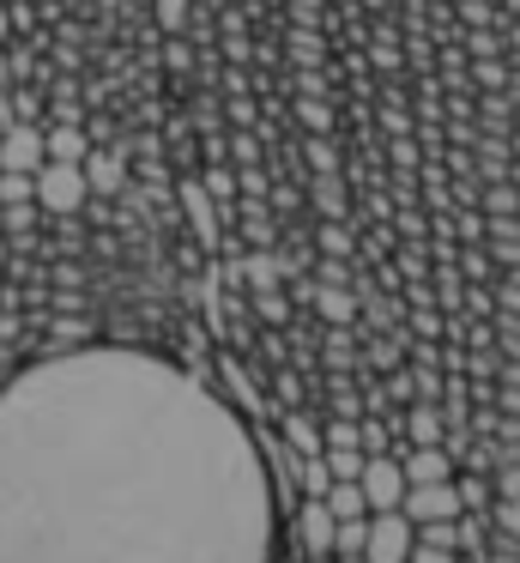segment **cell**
Returning a JSON list of instances; mask_svg holds the SVG:
<instances>
[{
	"label": "cell",
	"instance_id": "1",
	"mask_svg": "<svg viewBox=\"0 0 520 563\" xmlns=\"http://www.w3.org/2000/svg\"><path fill=\"white\" fill-rule=\"evenodd\" d=\"M85 200H91V188H85V170L67 158H48L43 170H36V207L48 212V219H67V212H85Z\"/></svg>",
	"mask_w": 520,
	"mask_h": 563
},
{
	"label": "cell",
	"instance_id": "2",
	"mask_svg": "<svg viewBox=\"0 0 520 563\" xmlns=\"http://www.w3.org/2000/svg\"><path fill=\"white\" fill-rule=\"evenodd\" d=\"M411 539H418V527H411L406 509H369L363 558H369V563H406L411 558Z\"/></svg>",
	"mask_w": 520,
	"mask_h": 563
},
{
	"label": "cell",
	"instance_id": "3",
	"mask_svg": "<svg viewBox=\"0 0 520 563\" xmlns=\"http://www.w3.org/2000/svg\"><path fill=\"white\" fill-rule=\"evenodd\" d=\"M357 485H363V503H369V509H399V497H406V466H399V454L394 449L369 454Z\"/></svg>",
	"mask_w": 520,
	"mask_h": 563
},
{
	"label": "cell",
	"instance_id": "4",
	"mask_svg": "<svg viewBox=\"0 0 520 563\" xmlns=\"http://www.w3.org/2000/svg\"><path fill=\"white\" fill-rule=\"evenodd\" d=\"M181 212H188V224H193V236H200V249H224V219H218V200L206 195V183L200 176H181Z\"/></svg>",
	"mask_w": 520,
	"mask_h": 563
},
{
	"label": "cell",
	"instance_id": "5",
	"mask_svg": "<svg viewBox=\"0 0 520 563\" xmlns=\"http://www.w3.org/2000/svg\"><path fill=\"white\" fill-rule=\"evenodd\" d=\"M333 527H339V515L327 509V497L297 503V551L302 558H333Z\"/></svg>",
	"mask_w": 520,
	"mask_h": 563
},
{
	"label": "cell",
	"instance_id": "6",
	"mask_svg": "<svg viewBox=\"0 0 520 563\" xmlns=\"http://www.w3.org/2000/svg\"><path fill=\"white\" fill-rule=\"evenodd\" d=\"M399 509L411 515V527H418V521H454V515H460V490H454V478H435V485H406Z\"/></svg>",
	"mask_w": 520,
	"mask_h": 563
},
{
	"label": "cell",
	"instance_id": "7",
	"mask_svg": "<svg viewBox=\"0 0 520 563\" xmlns=\"http://www.w3.org/2000/svg\"><path fill=\"white\" fill-rule=\"evenodd\" d=\"M48 164V146H43V128L36 122H12L7 134H0V170H43Z\"/></svg>",
	"mask_w": 520,
	"mask_h": 563
},
{
	"label": "cell",
	"instance_id": "8",
	"mask_svg": "<svg viewBox=\"0 0 520 563\" xmlns=\"http://www.w3.org/2000/svg\"><path fill=\"white\" fill-rule=\"evenodd\" d=\"M79 170H85L91 200H109V195H121V188H128V152H121V146H91Z\"/></svg>",
	"mask_w": 520,
	"mask_h": 563
},
{
	"label": "cell",
	"instance_id": "9",
	"mask_svg": "<svg viewBox=\"0 0 520 563\" xmlns=\"http://www.w3.org/2000/svg\"><path fill=\"white\" fill-rule=\"evenodd\" d=\"M309 309L327 321V328H351V321H357V291H351V285H321L314 279Z\"/></svg>",
	"mask_w": 520,
	"mask_h": 563
},
{
	"label": "cell",
	"instance_id": "10",
	"mask_svg": "<svg viewBox=\"0 0 520 563\" xmlns=\"http://www.w3.org/2000/svg\"><path fill=\"white\" fill-rule=\"evenodd\" d=\"M48 158H67V164H85V152H91V134H85V122H60L43 134Z\"/></svg>",
	"mask_w": 520,
	"mask_h": 563
},
{
	"label": "cell",
	"instance_id": "11",
	"mask_svg": "<svg viewBox=\"0 0 520 563\" xmlns=\"http://www.w3.org/2000/svg\"><path fill=\"white\" fill-rule=\"evenodd\" d=\"M285 442H290V454H321V424H314L302 406H290L285 412Z\"/></svg>",
	"mask_w": 520,
	"mask_h": 563
},
{
	"label": "cell",
	"instance_id": "12",
	"mask_svg": "<svg viewBox=\"0 0 520 563\" xmlns=\"http://www.w3.org/2000/svg\"><path fill=\"white\" fill-rule=\"evenodd\" d=\"M248 303H254V316H261L266 328H290V297H285V285H266V291H248Z\"/></svg>",
	"mask_w": 520,
	"mask_h": 563
},
{
	"label": "cell",
	"instance_id": "13",
	"mask_svg": "<svg viewBox=\"0 0 520 563\" xmlns=\"http://www.w3.org/2000/svg\"><path fill=\"white\" fill-rule=\"evenodd\" d=\"M327 509H333L339 521H345V515H369L363 485H357V478H333V485H327Z\"/></svg>",
	"mask_w": 520,
	"mask_h": 563
},
{
	"label": "cell",
	"instance_id": "14",
	"mask_svg": "<svg viewBox=\"0 0 520 563\" xmlns=\"http://www.w3.org/2000/svg\"><path fill=\"white\" fill-rule=\"evenodd\" d=\"M333 473H327V454H297V490L302 497H327Z\"/></svg>",
	"mask_w": 520,
	"mask_h": 563
},
{
	"label": "cell",
	"instance_id": "15",
	"mask_svg": "<svg viewBox=\"0 0 520 563\" xmlns=\"http://www.w3.org/2000/svg\"><path fill=\"white\" fill-rule=\"evenodd\" d=\"M314 207H321V219H345V183H339V170H327V176H314Z\"/></svg>",
	"mask_w": 520,
	"mask_h": 563
},
{
	"label": "cell",
	"instance_id": "16",
	"mask_svg": "<svg viewBox=\"0 0 520 563\" xmlns=\"http://www.w3.org/2000/svg\"><path fill=\"white\" fill-rule=\"evenodd\" d=\"M454 490H460V509H490V503H496V485L484 473H460Z\"/></svg>",
	"mask_w": 520,
	"mask_h": 563
},
{
	"label": "cell",
	"instance_id": "17",
	"mask_svg": "<svg viewBox=\"0 0 520 563\" xmlns=\"http://www.w3.org/2000/svg\"><path fill=\"white\" fill-rule=\"evenodd\" d=\"M363 539H369V515H345V521L333 527V558L339 551H363Z\"/></svg>",
	"mask_w": 520,
	"mask_h": 563
},
{
	"label": "cell",
	"instance_id": "18",
	"mask_svg": "<svg viewBox=\"0 0 520 563\" xmlns=\"http://www.w3.org/2000/svg\"><path fill=\"white\" fill-rule=\"evenodd\" d=\"M321 449H363V442H357V418H327V424H321Z\"/></svg>",
	"mask_w": 520,
	"mask_h": 563
},
{
	"label": "cell",
	"instance_id": "19",
	"mask_svg": "<svg viewBox=\"0 0 520 563\" xmlns=\"http://www.w3.org/2000/svg\"><path fill=\"white\" fill-rule=\"evenodd\" d=\"M321 454H327V473H333V478H357L363 461H369L363 449H321Z\"/></svg>",
	"mask_w": 520,
	"mask_h": 563
},
{
	"label": "cell",
	"instance_id": "20",
	"mask_svg": "<svg viewBox=\"0 0 520 563\" xmlns=\"http://www.w3.org/2000/svg\"><path fill=\"white\" fill-rule=\"evenodd\" d=\"M490 527H496V533H515L520 539V497H496L490 503Z\"/></svg>",
	"mask_w": 520,
	"mask_h": 563
},
{
	"label": "cell",
	"instance_id": "21",
	"mask_svg": "<svg viewBox=\"0 0 520 563\" xmlns=\"http://www.w3.org/2000/svg\"><path fill=\"white\" fill-rule=\"evenodd\" d=\"M351 249H357V243H351V231H345L339 219H327V224H321V255H345V261H351Z\"/></svg>",
	"mask_w": 520,
	"mask_h": 563
},
{
	"label": "cell",
	"instance_id": "22",
	"mask_svg": "<svg viewBox=\"0 0 520 563\" xmlns=\"http://www.w3.org/2000/svg\"><path fill=\"white\" fill-rule=\"evenodd\" d=\"M273 394H278L285 412H290V406H302V376H297V369H273Z\"/></svg>",
	"mask_w": 520,
	"mask_h": 563
},
{
	"label": "cell",
	"instance_id": "23",
	"mask_svg": "<svg viewBox=\"0 0 520 563\" xmlns=\"http://www.w3.org/2000/svg\"><path fill=\"white\" fill-rule=\"evenodd\" d=\"M406 563H460L454 545H423V539H411V558Z\"/></svg>",
	"mask_w": 520,
	"mask_h": 563
},
{
	"label": "cell",
	"instance_id": "24",
	"mask_svg": "<svg viewBox=\"0 0 520 563\" xmlns=\"http://www.w3.org/2000/svg\"><path fill=\"white\" fill-rule=\"evenodd\" d=\"M314 279H321V285H351V267H345V255H327V261H314Z\"/></svg>",
	"mask_w": 520,
	"mask_h": 563
},
{
	"label": "cell",
	"instance_id": "25",
	"mask_svg": "<svg viewBox=\"0 0 520 563\" xmlns=\"http://www.w3.org/2000/svg\"><path fill=\"white\" fill-rule=\"evenodd\" d=\"M490 485H496V497H520V461H502L490 473Z\"/></svg>",
	"mask_w": 520,
	"mask_h": 563
},
{
	"label": "cell",
	"instance_id": "26",
	"mask_svg": "<svg viewBox=\"0 0 520 563\" xmlns=\"http://www.w3.org/2000/svg\"><path fill=\"white\" fill-rule=\"evenodd\" d=\"M302 110V128H314V134H327V128H333V110H327V103H314V98H302L297 103Z\"/></svg>",
	"mask_w": 520,
	"mask_h": 563
},
{
	"label": "cell",
	"instance_id": "27",
	"mask_svg": "<svg viewBox=\"0 0 520 563\" xmlns=\"http://www.w3.org/2000/svg\"><path fill=\"white\" fill-rule=\"evenodd\" d=\"M157 25L181 31V25H188V0H157Z\"/></svg>",
	"mask_w": 520,
	"mask_h": 563
},
{
	"label": "cell",
	"instance_id": "28",
	"mask_svg": "<svg viewBox=\"0 0 520 563\" xmlns=\"http://www.w3.org/2000/svg\"><path fill=\"white\" fill-rule=\"evenodd\" d=\"M418 539H423V545H454V521H418Z\"/></svg>",
	"mask_w": 520,
	"mask_h": 563
},
{
	"label": "cell",
	"instance_id": "29",
	"mask_svg": "<svg viewBox=\"0 0 520 563\" xmlns=\"http://www.w3.org/2000/svg\"><path fill=\"white\" fill-rule=\"evenodd\" d=\"M7 98H12V122H36V110H43L36 91H7Z\"/></svg>",
	"mask_w": 520,
	"mask_h": 563
},
{
	"label": "cell",
	"instance_id": "30",
	"mask_svg": "<svg viewBox=\"0 0 520 563\" xmlns=\"http://www.w3.org/2000/svg\"><path fill=\"white\" fill-rule=\"evenodd\" d=\"M309 164H314V176H327V170H339V158H333V146H327L321 134L309 140Z\"/></svg>",
	"mask_w": 520,
	"mask_h": 563
},
{
	"label": "cell",
	"instance_id": "31",
	"mask_svg": "<svg viewBox=\"0 0 520 563\" xmlns=\"http://www.w3.org/2000/svg\"><path fill=\"white\" fill-rule=\"evenodd\" d=\"M230 152H236V164H261V146H254V134L242 128L236 140H230Z\"/></svg>",
	"mask_w": 520,
	"mask_h": 563
},
{
	"label": "cell",
	"instance_id": "32",
	"mask_svg": "<svg viewBox=\"0 0 520 563\" xmlns=\"http://www.w3.org/2000/svg\"><path fill=\"white\" fill-rule=\"evenodd\" d=\"M55 279H60V291H73V285H79V261H60Z\"/></svg>",
	"mask_w": 520,
	"mask_h": 563
},
{
	"label": "cell",
	"instance_id": "33",
	"mask_svg": "<svg viewBox=\"0 0 520 563\" xmlns=\"http://www.w3.org/2000/svg\"><path fill=\"white\" fill-rule=\"evenodd\" d=\"M7 128H12V98L0 91V134H7Z\"/></svg>",
	"mask_w": 520,
	"mask_h": 563
},
{
	"label": "cell",
	"instance_id": "34",
	"mask_svg": "<svg viewBox=\"0 0 520 563\" xmlns=\"http://www.w3.org/2000/svg\"><path fill=\"white\" fill-rule=\"evenodd\" d=\"M0 91H12V62L0 55Z\"/></svg>",
	"mask_w": 520,
	"mask_h": 563
},
{
	"label": "cell",
	"instance_id": "35",
	"mask_svg": "<svg viewBox=\"0 0 520 563\" xmlns=\"http://www.w3.org/2000/svg\"><path fill=\"white\" fill-rule=\"evenodd\" d=\"M333 563H369V558H363V551H339Z\"/></svg>",
	"mask_w": 520,
	"mask_h": 563
},
{
	"label": "cell",
	"instance_id": "36",
	"mask_svg": "<svg viewBox=\"0 0 520 563\" xmlns=\"http://www.w3.org/2000/svg\"><path fill=\"white\" fill-rule=\"evenodd\" d=\"M7 31H12V19H7V7H0V43H7Z\"/></svg>",
	"mask_w": 520,
	"mask_h": 563
},
{
	"label": "cell",
	"instance_id": "37",
	"mask_svg": "<svg viewBox=\"0 0 520 563\" xmlns=\"http://www.w3.org/2000/svg\"><path fill=\"white\" fill-rule=\"evenodd\" d=\"M363 7H369V13H381V7H387V0H363Z\"/></svg>",
	"mask_w": 520,
	"mask_h": 563
},
{
	"label": "cell",
	"instance_id": "38",
	"mask_svg": "<svg viewBox=\"0 0 520 563\" xmlns=\"http://www.w3.org/2000/svg\"><path fill=\"white\" fill-rule=\"evenodd\" d=\"M7 249H12V243H0V273H7Z\"/></svg>",
	"mask_w": 520,
	"mask_h": 563
},
{
	"label": "cell",
	"instance_id": "39",
	"mask_svg": "<svg viewBox=\"0 0 520 563\" xmlns=\"http://www.w3.org/2000/svg\"><path fill=\"white\" fill-rule=\"evenodd\" d=\"M302 563H333V558H302Z\"/></svg>",
	"mask_w": 520,
	"mask_h": 563
},
{
	"label": "cell",
	"instance_id": "40",
	"mask_svg": "<svg viewBox=\"0 0 520 563\" xmlns=\"http://www.w3.org/2000/svg\"><path fill=\"white\" fill-rule=\"evenodd\" d=\"M515 128H520V103H515Z\"/></svg>",
	"mask_w": 520,
	"mask_h": 563
}]
</instances>
